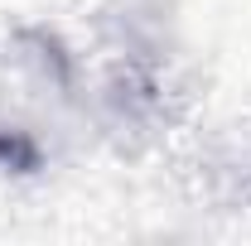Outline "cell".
<instances>
[{"mask_svg":"<svg viewBox=\"0 0 251 246\" xmlns=\"http://www.w3.org/2000/svg\"><path fill=\"white\" fill-rule=\"evenodd\" d=\"M0 159L5 164H20V169H34L39 164V150H34L25 135H0Z\"/></svg>","mask_w":251,"mask_h":246,"instance_id":"1","label":"cell"}]
</instances>
